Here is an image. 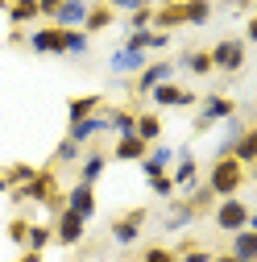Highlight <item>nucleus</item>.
<instances>
[{
	"mask_svg": "<svg viewBox=\"0 0 257 262\" xmlns=\"http://www.w3.org/2000/svg\"><path fill=\"white\" fill-rule=\"evenodd\" d=\"M87 0H62L58 5V13L50 17V25H58V29H83V17H87Z\"/></svg>",
	"mask_w": 257,
	"mask_h": 262,
	"instance_id": "nucleus-10",
	"label": "nucleus"
},
{
	"mask_svg": "<svg viewBox=\"0 0 257 262\" xmlns=\"http://www.w3.org/2000/svg\"><path fill=\"white\" fill-rule=\"evenodd\" d=\"M174 25H187V21H183V0H178V5H162V9H153V29L170 34Z\"/></svg>",
	"mask_w": 257,
	"mask_h": 262,
	"instance_id": "nucleus-25",
	"label": "nucleus"
},
{
	"mask_svg": "<svg viewBox=\"0 0 257 262\" xmlns=\"http://www.w3.org/2000/svg\"><path fill=\"white\" fill-rule=\"evenodd\" d=\"M170 158H174V150H170V146H149V154L141 158V171H145V179L162 175V171L170 167Z\"/></svg>",
	"mask_w": 257,
	"mask_h": 262,
	"instance_id": "nucleus-18",
	"label": "nucleus"
},
{
	"mask_svg": "<svg viewBox=\"0 0 257 262\" xmlns=\"http://www.w3.org/2000/svg\"><path fill=\"white\" fill-rule=\"evenodd\" d=\"M34 17H42V13H38V0H9V21H13V29H21L25 21H34Z\"/></svg>",
	"mask_w": 257,
	"mask_h": 262,
	"instance_id": "nucleus-27",
	"label": "nucleus"
},
{
	"mask_svg": "<svg viewBox=\"0 0 257 262\" xmlns=\"http://www.w3.org/2000/svg\"><path fill=\"white\" fill-rule=\"evenodd\" d=\"M149 100H153L158 108H191V104H199V96L187 92V88H178V83H158V88L149 92Z\"/></svg>",
	"mask_w": 257,
	"mask_h": 262,
	"instance_id": "nucleus-4",
	"label": "nucleus"
},
{
	"mask_svg": "<svg viewBox=\"0 0 257 262\" xmlns=\"http://www.w3.org/2000/svg\"><path fill=\"white\" fill-rule=\"evenodd\" d=\"M124 46L128 50H166L170 46V34H162V29H137V34H128L124 38Z\"/></svg>",
	"mask_w": 257,
	"mask_h": 262,
	"instance_id": "nucleus-14",
	"label": "nucleus"
},
{
	"mask_svg": "<svg viewBox=\"0 0 257 262\" xmlns=\"http://www.w3.org/2000/svg\"><path fill=\"white\" fill-rule=\"evenodd\" d=\"M112 154H116L120 162H141V158L149 154V146H145L137 134H128V138H120V142H116V150H112Z\"/></svg>",
	"mask_w": 257,
	"mask_h": 262,
	"instance_id": "nucleus-22",
	"label": "nucleus"
},
{
	"mask_svg": "<svg viewBox=\"0 0 257 262\" xmlns=\"http://www.w3.org/2000/svg\"><path fill=\"white\" fill-rule=\"evenodd\" d=\"M170 75H174V62H145V67L137 71V83H133V92L137 96H149L158 83H170Z\"/></svg>",
	"mask_w": 257,
	"mask_h": 262,
	"instance_id": "nucleus-8",
	"label": "nucleus"
},
{
	"mask_svg": "<svg viewBox=\"0 0 257 262\" xmlns=\"http://www.w3.org/2000/svg\"><path fill=\"white\" fill-rule=\"evenodd\" d=\"M228 158H237L241 167H249V162L257 158V129H245V134L233 142V154H228Z\"/></svg>",
	"mask_w": 257,
	"mask_h": 262,
	"instance_id": "nucleus-23",
	"label": "nucleus"
},
{
	"mask_svg": "<svg viewBox=\"0 0 257 262\" xmlns=\"http://www.w3.org/2000/svg\"><path fill=\"white\" fill-rule=\"evenodd\" d=\"M245 171H249V167H241L237 158H216V162H212V175H208V191L220 195V200H228V195H237L241 183L249 179Z\"/></svg>",
	"mask_w": 257,
	"mask_h": 262,
	"instance_id": "nucleus-1",
	"label": "nucleus"
},
{
	"mask_svg": "<svg viewBox=\"0 0 257 262\" xmlns=\"http://www.w3.org/2000/svg\"><path fill=\"white\" fill-rule=\"evenodd\" d=\"M216 229H224V233L253 229V212H249V204H245V200H237V195L220 200V208H216Z\"/></svg>",
	"mask_w": 257,
	"mask_h": 262,
	"instance_id": "nucleus-3",
	"label": "nucleus"
},
{
	"mask_svg": "<svg viewBox=\"0 0 257 262\" xmlns=\"http://www.w3.org/2000/svg\"><path fill=\"white\" fill-rule=\"evenodd\" d=\"M178 67H187L191 75H212V58H208V50H183Z\"/></svg>",
	"mask_w": 257,
	"mask_h": 262,
	"instance_id": "nucleus-28",
	"label": "nucleus"
},
{
	"mask_svg": "<svg viewBox=\"0 0 257 262\" xmlns=\"http://www.w3.org/2000/svg\"><path fill=\"white\" fill-rule=\"evenodd\" d=\"M58 5H62V0H38V13H42V17H54Z\"/></svg>",
	"mask_w": 257,
	"mask_h": 262,
	"instance_id": "nucleus-40",
	"label": "nucleus"
},
{
	"mask_svg": "<svg viewBox=\"0 0 257 262\" xmlns=\"http://www.w3.org/2000/svg\"><path fill=\"white\" fill-rule=\"evenodd\" d=\"M83 229H87V221L75 216L71 208H62V212L54 216V237H58V246H79V242H83Z\"/></svg>",
	"mask_w": 257,
	"mask_h": 262,
	"instance_id": "nucleus-9",
	"label": "nucleus"
},
{
	"mask_svg": "<svg viewBox=\"0 0 257 262\" xmlns=\"http://www.w3.org/2000/svg\"><path fill=\"white\" fill-rule=\"evenodd\" d=\"M145 62H149V54H145V50H128V46H120V50H112L108 67H112L116 75H128V71H141Z\"/></svg>",
	"mask_w": 257,
	"mask_h": 262,
	"instance_id": "nucleus-15",
	"label": "nucleus"
},
{
	"mask_svg": "<svg viewBox=\"0 0 257 262\" xmlns=\"http://www.w3.org/2000/svg\"><path fill=\"white\" fill-rule=\"evenodd\" d=\"M104 121H108L112 134L128 138V134H133V125H137V113H128V108H104Z\"/></svg>",
	"mask_w": 257,
	"mask_h": 262,
	"instance_id": "nucleus-24",
	"label": "nucleus"
},
{
	"mask_svg": "<svg viewBox=\"0 0 257 262\" xmlns=\"http://www.w3.org/2000/svg\"><path fill=\"white\" fill-rule=\"evenodd\" d=\"M170 183H174V191H187V195L199 187V162H195V154H191L187 146L178 150V167H174Z\"/></svg>",
	"mask_w": 257,
	"mask_h": 262,
	"instance_id": "nucleus-7",
	"label": "nucleus"
},
{
	"mask_svg": "<svg viewBox=\"0 0 257 262\" xmlns=\"http://www.w3.org/2000/svg\"><path fill=\"white\" fill-rule=\"evenodd\" d=\"M183 21L187 25H208L212 21V0H183Z\"/></svg>",
	"mask_w": 257,
	"mask_h": 262,
	"instance_id": "nucleus-26",
	"label": "nucleus"
},
{
	"mask_svg": "<svg viewBox=\"0 0 257 262\" xmlns=\"http://www.w3.org/2000/svg\"><path fill=\"white\" fill-rule=\"evenodd\" d=\"M145 208H133V212H124V216H116L112 221V242L116 246H133L137 237H141V225H145Z\"/></svg>",
	"mask_w": 257,
	"mask_h": 262,
	"instance_id": "nucleus-6",
	"label": "nucleus"
},
{
	"mask_svg": "<svg viewBox=\"0 0 257 262\" xmlns=\"http://www.w3.org/2000/svg\"><path fill=\"white\" fill-rule=\"evenodd\" d=\"M212 262H237L233 254H212Z\"/></svg>",
	"mask_w": 257,
	"mask_h": 262,
	"instance_id": "nucleus-42",
	"label": "nucleus"
},
{
	"mask_svg": "<svg viewBox=\"0 0 257 262\" xmlns=\"http://www.w3.org/2000/svg\"><path fill=\"white\" fill-rule=\"evenodd\" d=\"M25 233H29V221H25V216H13V221H9V237H13L17 246H25Z\"/></svg>",
	"mask_w": 257,
	"mask_h": 262,
	"instance_id": "nucleus-37",
	"label": "nucleus"
},
{
	"mask_svg": "<svg viewBox=\"0 0 257 262\" xmlns=\"http://www.w3.org/2000/svg\"><path fill=\"white\" fill-rule=\"evenodd\" d=\"M228 254H233L237 262H257V233H253V229H237Z\"/></svg>",
	"mask_w": 257,
	"mask_h": 262,
	"instance_id": "nucleus-17",
	"label": "nucleus"
},
{
	"mask_svg": "<svg viewBox=\"0 0 257 262\" xmlns=\"http://www.w3.org/2000/svg\"><path fill=\"white\" fill-rule=\"evenodd\" d=\"M9 191V179H5V171H0V195H5Z\"/></svg>",
	"mask_w": 257,
	"mask_h": 262,
	"instance_id": "nucleus-43",
	"label": "nucleus"
},
{
	"mask_svg": "<svg viewBox=\"0 0 257 262\" xmlns=\"http://www.w3.org/2000/svg\"><path fill=\"white\" fill-rule=\"evenodd\" d=\"M141 262H178V254L166 250V246H149V250L141 254Z\"/></svg>",
	"mask_w": 257,
	"mask_h": 262,
	"instance_id": "nucleus-36",
	"label": "nucleus"
},
{
	"mask_svg": "<svg viewBox=\"0 0 257 262\" xmlns=\"http://www.w3.org/2000/svg\"><path fill=\"white\" fill-rule=\"evenodd\" d=\"M62 200H67V208H71L75 216H83V221L95 216V187H87V183H75Z\"/></svg>",
	"mask_w": 257,
	"mask_h": 262,
	"instance_id": "nucleus-11",
	"label": "nucleus"
},
{
	"mask_svg": "<svg viewBox=\"0 0 257 262\" xmlns=\"http://www.w3.org/2000/svg\"><path fill=\"white\" fill-rule=\"evenodd\" d=\"M5 179H9V191L13 187H25L29 179H34V167H29V162H13V167L5 171Z\"/></svg>",
	"mask_w": 257,
	"mask_h": 262,
	"instance_id": "nucleus-32",
	"label": "nucleus"
},
{
	"mask_svg": "<svg viewBox=\"0 0 257 262\" xmlns=\"http://www.w3.org/2000/svg\"><path fill=\"white\" fill-rule=\"evenodd\" d=\"M137 29H153V9H137V13H128V34H137Z\"/></svg>",
	"mask_w": 257,
	"mask_h": 262,
	"instance_id": "nucleus-34",
	"label": "nucleus"
},
{
	"mask_svg": "<svg viewBox=\"0 0 257 262\" xmlns=\"http://www.w3.org/2000/svg\"><path fill=\"white\" fill-rule=\"evenodd\" d=\"M91 38L83 34V29H62V54H87Z\"/></svg>",
	"mask_w": 257,
	"mask_h": 262,
	"instance_id": "nucleus-29",
	"label": "nucleus"
},
{
	"mask_svg": "<svg viewBox=\"0 0 257 262\" xmlns=\"http://www.w3.org/2000/svg\"><path fill=\"white\" fill-rule=\"evenodd\" d=\"M112 21H116V13H112L108 5H91V9H87V17H83V34L91 38V34H100V29H108Z\"/></svg>",
	"mask_w": 257,
	"mask_h": 262,
	"instance_id": "nucleus-20",
	"label": "nucleus"
},
{
	"mask_svg": "<svg viewBox=\"0 0 257 262\" xmlns=\"http://www.w3.org/2000/svg\"><path fill=\"white\" fill-rule=\"evenodd\" d=\"M104 167H108V154H100V150H91V154H83V158H79V183L95 187V179L104 175Z\"/></svg>",
	"mask_w": 257,
	"mask_h": 262,
	"instance_id": "nucleus-16",
	"label": "nucleus"
},
{
	"mask_svg": "<svg viewBox=\"0 0 257 262\" xmlns=\"http://www.w3.org/2000/svg\"><path fill=\"white\" fill-rule=\"evenodd\" d=\"M0 9H5V13H9V0H0Z\"/></svg>",
	"mask_w": 257,
	"mask_h": 262,
	"instance_id": "nucleus-44",
	"label": "nucleus"
},
{
	"mask_svg": "<svg viewBox=\"0 0 257 262\" xmlns=\"http://www.w3.org/2000/svg\"><path fill=\"white\" fill-rule=\"evenodd\" d=\"M149 191L158 195V200H170V195H174V183H170V175L162 171V175H153L149 179Z\"/></svg>",
	"mask_w": 257,
	"mask_h": 262,
	"instance_id": "nucleus-35",
	"label": "nucleus"
},
{
	"mask_svg": "<svg viewBox=\"0 0 257 262\" xmlns=\"http://www.w3.org/2000/svg\"><path fill=\"white\" fill-rule=\"evenodd\" d=\"M21 262H42V254H38V250H29V254H25Z\"/></svg>",
	"mask_w": 257,
	"mask_h": 262,
	"instance_id": "nucleus-41",
	"label": "nucleus"
},
{
	"mask_svg": "<svg viewBox=\"0 0 257 262\" xmlns=\"http://www.w3.org/2000/svg\"><path fill=\"white\" fill-rule=\"evenodd\" d=\"M29 50L34 54H62V29L58 25L34 29V34H29Z\"/></svg>",
	"mask_w": 257,
	"mask_h": 262,
	"instance_id": "nucleus-13",
	"label": "nucleus"
},
{
	"mask_svg": "<svg viewBox=\"0 0 257 262\" xmlns=\"http://www.w3.org/2000/svg\"><path fill=\"white\" fill-rule=\"evenodd\" d=\"M178 262H212V254H208V250H199V246H191V250H183V254H178Z\"/></svg>",
	"mask_w": 257,
	"mask_h": 262,
	"instance_id": "nucleus-39",
	"label": "nucleus"
},
{
	"mask_svg": "<svg viewBox=\"0 0 257 262\" xmlns=\"http://www.w3.org/2000/svg\"><path fill=\"white\" fill-rule=\"evenodd\" d=\"M228 117H237V100H228V96L212 92L208 100H203V108H199L195 129H208V125H216V121H228Z\"/></svg>",
	"mask_w": 257,
	"mask_h": 262,
	"instance_id": "nucleus-5",
	"label": "nucleus"
},
{
	"mask_svg": "<svg viewBox=\"0 0 257 262\" xmlns=\"http://www.w3.org/2000/svg\"><path fill=\"white\" fill-rule=\"evenodd\" d=\"M83 158V146H75L71 138H62L58 142V150H54V162H79Z\"/></svg>",
	"mask_w": 257,
	"mask_h": 262,
	"instance_id": "nucleus-33",
	"label": "nucleus"
},
{
	"mask_svg": "<svg viewBox=\"0 0 257 262\" xmlns=\"http://www.w3.org/2000/svg\"><path fill=\"white\" fill-rule=\"evenodd\" d=\"M195 216H199V208L191 204V200H187V204H174V212L166 216V229H183V225H191Z\"/></svg>",
	"mask_w": 257,
	"mask_h": 262,
	"instance_id": "nucleus-30",
	"label": "nucleus"
},
{
	"mask_svg": "<svg viewBox=\"0 0 257 262\" xmlns=\"http://www.w3.org/2000/svg\"><path fill=\"white\" fill-rule=\"evenodd\" d=\"M149 0H108V9L112 13H137V9H145Z\"/></svg>",
	"mask_w": 257,
	"mask_h": 262,
	"instance_id": "nucleus-38",
	"label": "nucleus"
},
{
	"mask_svg": "<svg viewBox=\"0 0 257 262\" xmlns=\"http://www.w3.org/2000/svg\"><path fill=\"white\" fill-rule=\"evenodd\" d=\"M133 134H137L145 146H153L158 138H162V117H158V113H137V125H133Z\"/></svg>",
	"mask_w": 257,
	"mask_h": 262,
	"instance_id": "nucleus-19",
	"label": "nucleus"
},
{
	"mask_svg": "<svg viewBox=\"0 0 257 262\" xmlns=\"http://www.w3.org/2000/svg\"><path fill=\"white\" fill-rule=\"evenodd\" d=\"M100 108H104V96L91 92V96H75V100L67 104V117H71V121H83V117H95Z\"/></svg>",
	"mask_w": 257,
	"mask_h": 262,
	"instance_id": "nucleus-21",
	"label": "nucleus"
},
{
	"mask_svg": "<svg viewBox=\"0 0 257 262\" xmlns=\"http://www.w3.org/2000/svg\"><path fill=\"white\" fill-rule=\"evenodd\" d=\"M245 38H220L212 50H208V58H212V71H224V75H237L241 67H245Z\"/></svg>",
	"mask_w": 257,
	"mask_h": 262,
	"instance_id": "nucleus-2",
	"label": "nucleus"
},
{
	"mask_svg": "<svg viewBox=\"0 0 257 262\" xmlns=\"http://www.w3.org/2000/svg\"><path fill=\"white\" fill-rule=\"evenodd\" d=\"M50 237H54V229H46V225H29V233H25V246L42 254V250L50 246Z\"/></svg>",
	"mask_w": 257,
	"mask_h": 262,
	"instance_id": "nucleus-31",
	"label": "nucleus"
},
{
	"mask_svg": "<svg viewBox=\"0 0 257 262\" xmlns=\"http://www.w3.org/2000/svg\"><path fill=\"white\" fill-rule=\"evenodd\" d=\"M104 129H108V121H104V108H100V113H95V117H83V121H71V134H67V138H71L75 146H87V142H91L95 134H104Z\"/></svg>",
	"mask_w": 257,
	"mask_h": 262,
	"instance_id": "nucleus-12",
	"label": "nucleus"
}]
</instances>
